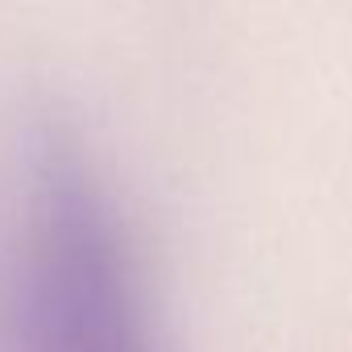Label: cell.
I'll return each instance as SVG.
<instances>
[{
    "label": "cell",
    "mask_w": 352,
    "mask_h": 352,
    "mask_svg": "<svg viewBox=\"0 0 352 352\" xmlns=\"http://www.w3.org/2000/svg\"><path fill=\"white\" fill-rule=\"evenodd\" d=\"M25 352H153L145 278L104 183L67 149L34 170L17 241Z\"/></svg>",
    "instance_id": "obj_1"
}]
</instances>
